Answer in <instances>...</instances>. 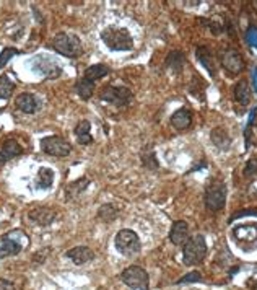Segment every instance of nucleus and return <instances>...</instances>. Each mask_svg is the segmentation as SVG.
Wrapping results in <instances>:
<instances>
[{
	"label": "nucleus",
	"instance_id": "1",
	"mask_svg": "<svg viewBox=\"0 0 257 290\" xmlns=\"http://www.w3.org/2000/svg\"><path fill=\"white\" fill-rule=\"evenodd\" d=\"M52 47L55 52H59L61 56L70 57V59H77L81 54H83V46H81V41L77 35H72V33H57L52 39Z\"/></svg>",
	"mask_w": 257,
	"mask_h": 290
},
{
	"label": "nucleus",
	"instance_id": "2",
	"mask_svg": "<svg viewBox=\"0 0 257 290\" xmlns=\"http://www.w3.org/2000/svg\"><path fill=\"white\" fill-rule=\"evenodd\" d=\"M101 39L111 51H130L134 47V39L126 28L107 27L101 31Z\"/></svg>",
	"mask_w": 257,
	"mask_h": 290
},
{
	"label": "nucleus",
	"instance_id": "3",
	"mask_svg": "<svg viewBox=\"0 0 257 290\" xmlns=\"http://www.w3.org/2000/svg\"><path fill=\"white\" fill-rule=\"evenodd\" d=\"M28 236L21 230H13L0 238V258H10L21 253L24 246H28Z\"/></svg>",
	"mask_w": 257,
	"mask_h": 290
},
{
	"label": "nucleus",
	"instance_id": "4",
	"mask_svg": "<svg viewBox=\"0 0 257 290\" xmlns=\"http://www.w3.org/2000/svg\"><path fill=\"white\" fill-rule=\"evenodd\" d=\"M114 245H116V250H118L122 256H126V258L135 256L140 251V248H142L138 235L134 230H129V228L118 231V235L114 238Z\"/></svg>",
	"mask_w": 257,
	"mask_h": 290
},
{
	"label": "nucleus",
	"instance_id": "5",
	"mask_svg": "<svg viewBox=\"0 0 257 290\" xmlns=\"http://www.w3.org/2000/svg\"><path fill=\"white\" fill-rule=\"evenodd\" d=\"M207 256V242L202 235L190 236L187 243L184 245V251H182V259H184L186 266H194L205 259Z\"/></svg>",
	"mask_w": 257,
	"mask_h": 290
},
{
	"label": "nucleus",
	"instance_id": "6",
	"mask_svg": "<svg viewBox=\"0 0 257 290\" xmlns=\"http://www.w3.org/2000/svg\"><path fill=\"white\" fill-rule=\"evenodd\" d=\"M101 101L109 103L116 108H124L132 103L134 95H132V90L127 87H114V85H107L101 90L99 93Z\"/></svg>",
	"mask_w": 257,
	"mask_h": 290
},
{
	"label": "nucleus",
	"instance_id": "7",
	"mask_svg": "<svg viewBox=\"0 0 257 290\" xmlns=\"http://www.w3.org/2000/svg\"><path fill=\"white\" fill-rule=\"evenodd\" d=\"M121 280L132 290H148L150 287V277L147 271L140 266H129L122 271Z\"/></svg>",
	"mask_w": 257,
	"mask_h": 290
},
{
	"label": "nucleus",
	"instance_id": "8",
	"mask_svg": "<svg viewBox=\"0 0 257 290\" xmlns=\"http://www.w3.org/2000/svg\"><path fill=\"white\" fill-rule=\"evenodd\" d=\"M41 148L46 155L51 156H67L72 152V145L69 140L59 136H47L41 139Z\"/></svg>",
	"mask_w": 257,
	"mask_h": 290
},
{
	"label": "nucleus",
	"instance_id": "9",
	"mask_svg": "<svg viewBox=\"0 0 257 290\" xmlns=\"http://www.w3.org/2000/svg\"><path fill=\"white\" fill-rule=\"evenodd\" d=\"M226 202V188L223 183H213L205 191V207L212 212L221 210Z\"/></svg>",
	"mask_w": 257,
	"mask_h": 290
},
{
	"label": "nucleus",
	"instance_id": "10",
	"mask_svg": "<svg viewBox=\"0 0 257 290\" xmlns=\"http://www.w3.org/2000/svg\"><path fill=\"white\" fill-rule=\"evenodd\" d=\"M221 65H223V69H225V72L230 73V75H238V73H241L246 67L243 56L239 54L236 49H226V51H223Z\"/></svg>",
	"mask_w": 257,
	"mask_h": 290
},
{
	"label": "nucleus",
	"instance_id": "11",
	"mask_svg": "<svg viewBox=\"0 0 257 290\" xmlns=\"http://www.w3.org/2000/svg\"><path fill=\"white\" fill-rule=\"evenodd\" d=\"M33 67H35V70L38 73L44 75L46 78H55L62 73L59 64H57L54 59H51V57H46V56H41L38 59L33 61Z\"/></svg>",
	"mask_w": 257,
	"mask_h": 290
},
{
	"label": "nucleus",
	"instance_id": "12",
	"mask_svg": "<svg viewBox=\"0 0 257 290\" xmlns=\"http://www.w3.org/2000/svg\"><path fill=\"white\" fill-rule=\"evenodd\" d=\"M28 219L35 225L47 227L55 220V212L49 209V207H35V209L28 212Z\"/></svg>",
	"mask_w": 257,
	"mask_h": 290
},
{
	"label": "nucleus",
	"instance_id": "13",
	"mask_svg": "<svg viewBox=\"0 0 257 290\" xmlns=\"http://www.w3.org/2000/svg\"><path fill=\"white\" fill-rule=\"evenodd\" d=\"M189 225H187V222L184 220H178V222H174V225L169 231V240H171V243L173 245H176V246H184L187 243V240H189Z\"/></svg>",
	"mask_w": 257,
	"mask_h": 290
},
{
	"label": "nucleus",
	"instance_id": "14",
	"mask_svg": "<svg viewBox=\"0 0 257 290\" xmlns=\"http://www.w3.org/2000/svg\"><path fill=\"white\" fill-rule=\"evenodd\" d=\"M15 106L18 108L21 113L35 114L39 110V101L33 93H20L15 98Z\"/></svg>",
	"mask_w": 257,
	"mask_h": 290
},
{
	"label": "nucleus",
	"instance_id": "15",
	"mask_svg": "<svg viewBox=\"0 0 257 290\" xmlns=\"http://www.w3.org/2000/svg\"><path fill=\"white\" fill-rule=\"evenodd\" d=\"M65 256H67L73 264H77V266H83V264H87L88 261L95 258V253L91 251L88 246H77L69 250L65 253Z\"/></svg>",
	"mask_w": 257,
	"mask_h": 290
},
{
	"label": "nucleus",
	"instance_id": "16",
	"mask_svg": "<svg viewBox=\"0 0 257 290\" xmlns=\"http://www.w3.org/2000/svg\"><path fill=\"white\" fill-rule=\"evenodd\" d=\"M23 153V148L20 147V144L16 142L15 139H7L2 148H0V165H4L5 162L15 159Z\"/></svg>",
	"mask_w": 257,
	"mask_h": 290
},
{
	"label": "nucleus",
	"instance_id": "17",
	"mask_svg": "<svg viewBox=\"0 0 257 290\" xmlns=\"http://www.w3.org/2000/svg\"><path fill=\"white\" fill-rule=\"evenodd\" d=\"M190 122H192V114H190V111L186 110V108H181V110H178L176 113L171 116L173 127L178 129V130L187 129L190 126Z\"/></svg>",
	"mask_w": 257,
	"mask_h": 290
},
{
	"label": "nucleus",
	"instance_id": "18",
	"mask_svg": "<svg viewBox=\"0 0 257 290\" xmlns=\"http://www.w3.org/2000/svg\"><path fill=\"white\" fill-rule=\"evenodd\" d=\"M88 184H90L88 178H80L77 181H73V183H70L67 188H65V197H67V201H73V199H77L88 188Z\"/></svg>",
	"mask_w": 257,
	"mask_h": 290
},
{
	"label": "nucleus",
	"instance_id": "19",
	"mask_svg": "<svg viewBox=\"0 0 257 290\" xmlns=\"http://www.w3.org/2000/svg\"><path fill=\"white\" fill-rule=\"evenodd\" d=\"M91 122L83 119V121H80L77 126H75V137L78 140V144L81 145H88L93 142V137H91Z\"/></svg>",
	"mask_w": 257,
	"mask_h": 290
},
{
	"label": "nucleus",
	"instance_id": "20",
	"mask_svg": "<svg viewBox=\"0 0 257 290\" xmlns=\"http://www.w3.org/2000/svg\"><path fill=\"white\" fill-rule=\"evenodd\" d=\"M235 99L239 103L246 106L251 101V92H249V84L246 80H239L236 87H235Z\"/></svg>",
	"mask_w": 257,
	"mask_h": 290
},
{
	"label": "nucleus",
	"instance_id": "21",
	"mask_svg": "<svg viewBox=\"0 0 257 290\" xmlns=\"http://www.w3.org/2000/svg\"><path fill=\"white\" fill-rule=\"evenodd\" d=\"M107 73H109V67H107V65L95 64V65H90V67L85 70L83 78H87V80H90V82H96V80H99V78L106 77Z\"/></svg>",
	"mask_w": 257,
	"mask_h": 290
},
{
	"label": "nucleus",
	"instance_id": "22",
	"mask_svg": "<svg viewBox=\"0 0 257 290\" xmlns=\"http://www.w3.org/2000/svg\"><path fill=\"white\" fill-rule=\"evenodd\" d=\"M197 57H198V61L202 62L204 67L209 70V73L213 77L215 75V62H213V56L210 52V49H207V47H198L197 49Z\"/></svg>",
	"mask_w": 257,
	"mask_h": 290
},
{
	"label": "nucleus",
	"instance_id": "23",
	"mask_svg": "<svg viewBox=\"0 0 257 290\" xmlns=\"http://www.w3.org/2000/svg\"><path fill=\"white\" fill-rule=\"evenodd\" d=\"M52 181H54V171L51 168H39L38 171V176H36V186L41 189H47L52 186Z\"/></svg>",
	"mask_w": 257,
	"mask_h": 290
},
{
	"label": "nucleus",
	"instance_id": "24",
	"mask_svg": "<svg viewBox=\"0 0 257 290\" xmlns=\"http://www.w3.org/2000/svg\"><path fill=\"white\" fill-rule=\"evenodd\" d=\"M95 92V82H90L87 78H81L77 82V93L81 99H90Z\"/></svg>",
	"mask_w": 257,
	"mask_h": 290
},
{
	"label": "nucleus",
	"instance_id": "25",
	"mask_svg": "<svg viewBox=\"0 0 257 290\" xmlns=\"http://www.w3.org/2000/svg\"><path fill=\"white\" fill-rule=\"evenodd\" d=\"M212 142L218 148H228L231 144V139L221 127H217V129L212 130Z\"/></svg>",
	"mask_w": 257,
	"mask_h": 290
},
{
	"label": "nucleus",
	"instance_id": "26",
	"mask_svg": "<svg viewBox=\"0 0 257 290\" xmlns=\"http://www.w3.org/2000/svg\"><path fill=\"white\" fill-rule=\"evenodd\" d=\"M116 217H118V209L112 204H104L98 209V219L104 223H111Z\"/></svg>",
	"mask_w": 257,
	"mask_h": 290
},
{
	"label": "nucleus",
	"instance_id": "27",
	"mask_svg": "<svg viewBox=\"0 0 257 290\" xmlns=\"http://www.w3.org/2000/svg\"><path fill=\"white\" fill-rule=\"evenodd\" d=\"M15 88V84L8 75L0 77V99H8L12 96V92Z\"/></svg>",
	"mask_w": 257,
	"mask_h": 290
},
{
	"label": "nucleus",
	"instance_id": "28",
	"mask_svg": "<svg viewBox=\"0 0 257 290\" xmlns=\"http://www.w3.org/2000/svg\"><path fill=\"white\" fill-rule=\"evenodd\" d=\"M166 64H168V67H171L174 70L182 69V64H184V54H182V52H173V54H169Z\"/></svg>",
	"mask_w": 257,
	"mask_h": 290
},
{
	"label": "nucleus",
	"instance_id": "29",
	"mask_svg": "<svg viewBox=\"0 0 257 290\" xmlns=\"http://www.w3.org/2000/svg\"><path fill=\"white\" fill-rule=\"evenodd\" d=\"M16 54H20L18 49H15V47H5L4 51L0 52V69L5 67L7 62L10 61L13 56H16Z\"/></svg>",
	"mask_w": 257,
	"mask_h": 290
},
{
	"label": "nucleus",
	"instance_id": "30",
	"mask_svg": "<svg viewBox=\"0 0 257 290\" xmlns=\"http://www.w3.org/2000/svg\"><path fill=\"white\" fill-rule=\"evenodd\" d=\"M201 280H202V274H201V272L194 271V272H189V274H187L186 277L179 279V280H178V284H187V282H201Z\"/></svg>",
	"mask_w": 257,
	"mask_h": 290
},
{
	"label": "nucleus",
	"instance_id": "31",
	"mask_svg": "<svg viewBox=\"0 0 257 290\" xmlns=\"http://www.w3.org/2000/svg\"><path fill=\"white\" fill-rule=\"evenodd\" d=\"M255 173H257V160H251L249 163H247L246 170H244V175L252 176V175H255Z\"/></svg>",
	"mask_w": 257,
	"mask_h": 290
},
{
	"label": "nucleus",
	"instance_id": "32",
	"mask_svg": "<svg viewBox=\"0 0 257 290\" xmlns=\"http://www.w3.org/2000/svg\"><path fill=\"white\" fill-rule=\"evenodd\" d=\"M0 290H15V287L7 279H0Z\"/></svg>",
	"mask_w": 257,
	"mask_h": 290
},
{
	"label": "nucleus",
	"instance_id": "33",
	"mask_svg": "<svg viewBox=\"0 0 257 290\" xmlns=\"http://www.w3.org/2000/svg\"><path fill=\"white\" fill-rule=\"evenodd\" d=\"M252 84H254V90H255V92H257V67H254L252 69Z\"/></svg>",
	"mask_w": 257,
	"mask_h": 290
}]
</instances>
